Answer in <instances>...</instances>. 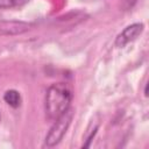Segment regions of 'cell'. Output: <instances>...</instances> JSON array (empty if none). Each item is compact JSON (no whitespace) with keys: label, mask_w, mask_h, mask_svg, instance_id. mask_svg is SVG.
<instances>
[{"label":"cell","mask_w":149,"mask_h":149,"mask_svg":"<svg viewBox=\"0 0 149 149\" xmlns=\"http://www.w3.org/2000/svg\"><path fill=\"white\" fill-rule=\"evenodd\" d=\"M3 100L13 108H17L21 105V95L16 90H8L3 94Z\"/></svg>","instance_id":"5b68a950"},{"label":"cell","mask_w":149,"mask_h":149,"mask_svg":"<svg viewBox=\"0 0 149 149\" xmlns=\"http://www.w3.org/2000/svg\"><path fill=\"white\" fill-rule=\"evenodd\" d=\"M30 24L22 21H0V35H15L24 33Z\"/></svg>","instance_id":"277c9868"},{"label":"cell","mask_w":149,"mask_h":149,"mask_svg":"<svg viewBox=\"0 0 149 149\" xmlns=\"http://www.w3.org/2000/svg\"><path fill=\"white\" fill-rule=\"evenodd\" d=\"M72 91L65 83H56L49 86L45 94V114L49 120H56L65 113L71 105Z\"/></svg>","instance_id":"6da1fadb"},{"label":"cell","mask_w":149,"mask_h":149,"mask_svg":"<svg viewBox=\"0 0 149 149\" xmlns=\"http://www.w3.org/2000/svg\"><path fill=\"white\" fill-rule=\"evenodd\" d=\"M27 1H29V0H0V9L17 7V6L26 3Z\"/></svg>","instance_id":"8992f818"},{"label":"cell","mask_w":149,"mask_h":149,"mask_svg":"<svg viewBox=\"0 0 149 149\" xmlns=\"http://www.w3.org/2000/svg\"><path fill=\"white\" fill-rule=\"evenodd\" d=\"M143 28H144V26H143V23H141V22L133 23V24L126 27V28L118 35V37H116V40H115V45L119 47V48H122V47H125L127 43H129V42L136 40V38L141 35V33L143 31Z\"/></svg>","instance_id":"3957f363"},{"label":"cell","mask_w":149,"mask_h":149,"mask_svg":"<svg viewBox=\"0 0 149 149\" xmlns=\"http://www.w3.org/2000/svg\"><path fill=\"white\" fill-rule=\"evenodd\" d=\"M72 116H73V109L69 108L65 113H63L59 118L55 120V123L52 125V127L50 128L49 133L45 136V144L48 147H54L61 142V140L65 135L71 123Z\"/></svg>","instance_id":"7a4b0ae2"}]
</instances>
